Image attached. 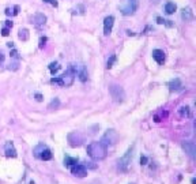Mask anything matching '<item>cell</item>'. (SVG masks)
Listing matches in <instances>:
<instances>
[{"mask_svg":"<svg viewBox=\"0 0 196 184\" xmlns=\"http://www.w3.org/2000/svg\"><path fill=\"white\" fill-rule=\"evenodd\" d=\"M106 153H108L106 146L101 140L100 142H91L87 146V154L94 159H103L106 157Z\"/></svg>","mask_w":196,"mask_h":184,"instance_id":"cell-1","label":"cell"},{"mask_svg":"<svg viewBox=\"0 0 196 184\" xmlns=\"http://www.w3.org/2000/svg\"><path fill=\"white\" fill-rule=\"evenodd\" d=\"M109 93H110L113 101H116V102H122L124 101V98H125L124 89H122L121 86H119V85H110L109 86Z\"/></svg>","mask_w":196,"mask_h":184,"instance_id":"cell-2","label":"cell"},{"mask_svg":"<svg viewBox=\"0 0 196 184\" xmlns=\"http://www.w3.org/2000/svg\"><path fill=\"white\" fill-rule=\"evenodd\" d=\"M34 156L40 159H44V161H49V159H52L53 154H52L51 149H48L45 145H38L34 149Z\"/></svg>","mask_w":196,"mask_h":184,"instance_id":"cell-3","label":"cell"},{"mask_svg":"<svg viewBox=\"0 0 196 184\" xmlns=\"http://www.w3.org/2000/svg\"><path fill=\"white\" fill-rule=\"evenodd\" d=\"M132 150H133V147H129L127 150V153L117 161V166H119V169L121 172H127L128 165L131 164V158H132Z\"/></svg>","mask_w":196,"mask_h":184,"instance_id":"cell-4","label":"cell"},{"mask_svg":"<svg viewBox=\"0 0 196 184\" xmlns=\"http://www.w3.org/2000/svg\"><path fill=\"white\" fill-rule=\"evenodd\" d=\"M139 6V2L138 0H127V4L121 8V14L122 15H132L136 12Z\"/></svg>","mask_w":196,"mask_h":184,"instance_id":"cell-5","label":"cell"},{"mask_svg":"<svg viewBox=\"0 0 196 184\" xmlns=\"http://www.w3.org/2000/svg\"><path fill=\"white\" fill-rule=\"evenodd\" d=\"M117 138H119V135H117V132L114 131V130H108V131L105 132V135L102 136V139H101V142L103 143V145H114V143L117 142Z\"/></svg>","mask_w":196,"mask_h":184,"instance_id":"cell-6","label":"cell"},{"mask_svg":"<svg viewBox=\"0 0 196 184\" xmlns=\"http://www.w3.org/2000/svg\"><path fill=\"white\" fill-rule=\"evenodd\" d=\"M71 173H72L75 177H86L87 176V170L83 165L80 164H75L71 166Z\"/></svg>","mask_w":196,"mask_h":184,"instance_id":"cell-7","label":"cell"},{"mask_svg":"<svg viewBox=\"0 0 196 184\" xmlns=\"http://www.w3.org/2000/svg\"><path fill=\"white\" fill-rule=\"evenodd\" d=\"M113 23H114V17L109 15L103 19V34L105 36H109L112 33V28H113Z\"/></svg>","mask_w":196,"mask_h":184,"instance_id":"cell-8","label":"cell"},{"mask_svg":"<svg viewBox=\"0 0 196 184\" xmlns=\"http://www.w3.org/2000/svg\"><path fill=\"white\" fill-rule=\"evenodd\" d=\"M182 149H184L185 153H187L192 159L195 158V156H196V146H195V143H193V142H184V143H182Z\"/></svg>","mask_w":196,"mask_h":184,"instance_id":"cell-9","label":"cell"},{"mask_svg":"<svg viewBox=\"0 0 196 184\" xmlns=\"http://www.w3.org/2000/svg\"><path fill=\"white\" fill-rule=\"evenodd\" d=\"M4 153H5V157H8V158H15L16 157V150H15V146H14L12 142H5Z\"/></svg>","mask_w":196,"mask_h":184,"instance_id":"cell-10","label":"cell"},{"mask_svg":"<svg viewBox=\"0 0 196 184\" xmlns=\"http://www.w3.org/2000/svg\"><path fill=\"white\" fill-rule=\"evenodd\" d=\"M152 59H154L158 64H163L165 63V52L161 49H154L152 51Z\"/></svg>","mask_w":196,"mask_h":184,"instance_id":"cell-11","label":"cell"},{"mask_svg":"<svg viewBox=\"0 0 196 184\" xmlns=\"http://www.w3.org/2000/svg\"><path fill=\"white\" fill-rule=\"evenodd\" d=\"M168 86H169V89H170V91H178V90H181L182 83L178 78H176V79H172L170 82L168 83Z\"/></svg>","mask_w":196,"mask_h":184,"instance_id":"cell-12","label":"cell"},{"mask_svg":"<svg viewBox=\"0 0 196 184\" xmlns=\"http://www.w3.org/2000/svg\"><path fill=\"white\" fill-rule=\"evenodd\" d=\"M76 72H78V77L80 79V82H86L87 80V70L83 64H79V67L76 68Z\"/></svg>","mask_w":196,"mask_h":184,"instance_id":"cell-13","label":"cell"},{"mask_svg":"<svg viewBox=\"0 0 196 184\" xmlns=\"http://www.w3.org/2000/svg\"><path fill=\"white\" fill-rule=\"evenodd\" d=\"M181 18L184 21H192L193 19V11L191 7H185L181 11Z\"/></svg>","mask_w":196,"mask_h":184,"instance_id":"cell-14","label":"cell"},{"mask_svg":"<svg viewBox=\"0 0 196 184\" xmlns=\"http://www.w3.org/2000/svg\"><path fill=\"white\" fill-rule=\"evenodd\" d=\"M177 10V6L173 3V2H168V3L165 4V12L166 14H169V15H172L174 11Z\"/></svg>","mask_w":196,"mask_h":184,"instance_id":"cell-15","label":"cell"},{"mask_svg":"<svg viewBox=\"0 0 196 184\" xmlns=\"http://www.w3.org/2000/svg\"><path fill=\"white\" fill-rule=\"evenodd\" d=\"M178 115L181 116V117H191V109H189V107H181L178 109Z\"/></svg>","mask_w":196,"mask_h":184,"instance_id":"cell-16","label":"cell"},{"mask_svg":"<svg viewBox=\"0 0 196 184\" xmlns=\"http://www.w3.org/2000/svg\"><path fill=\"white\" fill-rule=\"evenodd\" d=\"M34 22L37 23V25H44V23L46 22V18L44 14H35L34 17Z\"/></svg>","mask_w":196,"mask_h":184,"instance_id":"cell-17","label":"cell"},{"mask_svg":"<svg viewBox=\"0 0 196 184\" xmlns=\"http://www.w3.org/2000/svg\"><path fill=\"white\" fill-rule=\"evenodd\" d=\"M64 164L67 165V166H72V165L78 164V159H76V158H72V157L65 156V158H64Z\"/></svg>","mask_w":196,"mask_h":184,"instance_id":"cell-18","label":"cell"},{"mask_svg":"<svg viewBox=\"0 0 196 184\" xmlns=\"http://www.w3.org/2000/svg\"><path fill=\"white\" fill-rule=\"evenodd\" d=\"M59 70H60L59 63H56V61H54V63H51V64H49V71H51L52 74H56V72L59 71Z\"/></svg>","mask_w":196,"mask_h":184,"instance_id":"cell-19","label":"cell"},{"mask_svg":"<svg viewBox=\"0 0 196 184\" xmlns=\"http://www.w3.org/2000/svg\"><path fill=\"white\" fill-rule=\"evenodd\" d=\"M19 38L23 40V41H26V40L29 38V30H26V29H22V30L19 31Z\"/></svg>","mask_w":196,"mask_h":184,"instance_id":"cell-20","label":"cell"},{"mask_svg":"<svg viewBox=\"0 0 196 184\" xmlns=\"http://www.w3.org/2000/svg\"><path fill=\"white\" fill-rule=\"evenodd\" d=\"M59 105H60V101H59V98H54L53 101H52L51 104L48 105V108H49V109H57V108H59Z\"/></svg>","mask_w":196,"mask_h":184,"instance_id":"cell-21","label":"cell"},{"mask_svg":"<svg viewBox=\"0 0 196 184\" xmlns=\"http://www.w3.org/2000/svg\"><path fill=\"white\" fill-rule=\"evenodd\" d=\"M114 61H116V55H112L110 59L108 60V68H112V67H113Z\"/></svg>","mask_w":196,"mask_h":184,"instance_id":"cell-22","label":"cell"},{"mask_svg":"<svg viewBox=\"0 0 196 184\" xmlns=\"http://www.w3.org/2000/svg\"><path fill=\"white\" fill-rule=\"evenodd\" d=\"M8 34H10V29H8V28H3V30H2V36L7 37Z\"/></svg>","mask_w":196,"mask_h":184,"instance_id":"cell-23","label":"cell"},{"mask_svg":"<svg viewBox=\"0 0 196 184\" xmlns=\"http://www.w3.org/2000/svg\"><path fill=\"white\" fill-rule=\"evenodd\" d=\"M45 3H51L52 6H54V7H57V2L56 0H44Z\"/></svg>","mask_w":196,"mask_h":184,"instance_id":"cell-24","label":"cell"},{"mask_svg":"<svg viewBox=\"0 0 196 184\" xmlns=\"http://www.w3.org/2000/svg\"><path fill=\"white\" fill-rule=\"evenodd\" d=\"M45 41H46V38H45V37H41V40H40V47H41V48H42L44 45H45V44H44V42H45Z\"/></svg>","mask_w":196,"mask_h":184,"instance_id":"cell-25","label":"cell"},{"mask_svg":"<svg viewBox=\"0 0 196 184\" xmlns=\"http://www.w3.org/2000/svg\"><path fill=\"white\" fill-rule=\"evenodd\" d=\"M163 25H166L168 28H173V23H172V21H165V23Z\"/></svg>","mask_w":196,"mask_h":184,"instance_id":"cell-26","label":"cell"},{"mask_svg":"<svg viewBox=\"0 0 196 184\" xmlns=\"http://www.w3.org/2000/svg\"><path fill=\"white\" fill-rule=\"evenodd\" d=\"M35 100H37V101H42V96H41L40 93H37L35 94Z\"/></svg>","mask_w":196,"mask_h":184,"instance_id":"cell-27","label":"cell"},{"mask_svg":"<svg viewBox=\"0 0 196 184\" xmlns=\"http://www.w3.org/2000/svg\"><path fill=\"white\" fill-rule=\"evenodd\" d=\"M5 28H12V22H10V21H5Z\"/></svg>","mask_w":196,"mask_h":184,"instance_id":"cell-28","label":"cell"},{"mask_svg":"<svg viewBox=\"0 0 196 184\" xmlns=\"http://www.w3.org/2000/svg\"><path fill=\"white\" fill-rule=\"evenodd\" d=\"M157 22L162 25V23H165V19H162V18H161V17H157Z\"/></svg>","mask_w":196,"mask_h":184,"instance_id":"cell-29","label":"cell"},{"mask_svg":"<svg viewBox=\"0 0 196 184\" xmlns=\"http://www.w3.org/2000/svg\"><path fill=\"white\" fill-rule=\"evenodd\" d=\"M146 161H147V158H146V157L143 156V157H142V158H140V162H142V164L144 165V164H146Z\"/></svg>","mask_w":196,"mask_h":184,"instance_id":"cell-30","label":"cell"}]
</instances>
